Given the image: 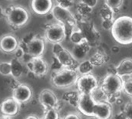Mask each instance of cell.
Instances as JSON below:
<instances>
[{"label": "cell", "instance_id": "5", "mask_svg": "<svg viewBox=\"0 0 132 119\" xmlns=\"http://www.w3.org/2000/svg\"><path fill=\"white\" fill-rule=\"evenodd\" d=\"M53 53L62 67H64L65 68L77 70L79 64H77V60L73 58L72 53L63 48L60 43L53 44Z\"/></svg>", "mask_w": 132, "mask_h": 119}, {"label": "cell", "instance_id": "27", "mask_svg": "<svg viewBox=\"0 0 132 119\" xmlns=\"http://www.w3.org/2000/svg\"><path fill=\"white\" fill-rule=\"evenodd\" d=\"M124 0H105L104 4H106L108 7L114 10V12H117L120 8L123 5Z\"/></svg>", "mask_w": 132, "mask_h": 119}, {"label": "cell", "instance_id": "21", "mask_svg": "<svg viewBox=\"0 0 132 119\" xmlns=\"http://www.w3.org/2000/svg\"><path fill=\"white\" fill-rule=\"evenodd\" d=\"M12 64V76L14 78H19L23 74V66L22 63L18 60L15 59L11 62Z\"/></svg>", "mask_w": 132, "mask_h": 119}, {"label": "cell", "instance_id": "35", "mask_svg": "<svg viewBox=\"0 0 132 119\" xmlns=\"http://www.w3.org/2000/svg\"><path fill=\"white\" fill-rule=\"evenodd\" d=\"M63 119H80V117L77 113H70L67 115Z\"/></svg>", "mask_w": 132, "mask_h": 119}, {"label": "cell", "instance_id": "22", "mask_svg": "<svg viewBox=\"0 0 132 119\" xmlns=\"http://www.w3.org/2000/svg\"><path fill=\"white\" fill-rule=\"evenodd\" d=\"M99 14L102 20H114V10L108 7L106 4H104L101 7Z\"/></svg>", "mask_w": 132, "mask_h": 119}, {"label": "cell", "instance_id": "1", "mask_svg": "<svg viewBox=\"0 0 132 119\" xmlns=\"http://www.w3.org/2000/svg\"><path fill=\"white\" fill-rule=\"evenodd\" d=\"M114 39L121 45L132 43V17L122 15L114 19L111 29Z\"/></svg>", "mask_w": 132, "mask_h": 119}, {"label": "cell", "instance_id": "16", "mask_svg": "<svg viewBox=\"0 0 132 119\" xmlns=\"http://www.w3.org/2000/svg\"><path fill=\"white\" fill-rule=\"evenodd\" d=\"M53 7V0H32V10L37 15H44L52 11Z\"/></svg>", "mask_w": 132, "mask_h": 119}, {"label": "cell", "instance_id": "14", "mask_svg": "<svg viewBox=\"0 0 132 119\" xmlns=\"http://www.w3.org/2000/svg\"><path fill=\"white\" fill-rule=\"evenodd\" d=\"M46 48L45 41L39 37L32 38L27 44V53L32 58L41 57Z\"/></svg>", "mask_w": 132, "mask_h": 119}, {"label": "cell", "instance_id": "2", "mask_svg": "<svg viewBox=\"0 0 132 119\" xmlns=\"http://www.w3.org/2000/svg\"><path fill=\"white\" fill-rule=\"evenodd\" d=\"M124 81L122 77L118 74H107L102 80L100 90L104 94L107 101L109 102L111 99L117 100L119 94L123 90Z\"/></svg>", "mask_w": 132, "mask_h": 119}, {"label": "cell", "instance_id": "13", "mask_svg": "<svg viewBox=\"0 0 132 119\" xmlns=\"http://www.w3.org/2000/svg\"><path fill=\"white\" fill-rule=\"evenodd\" d=\"M20 108V104L12 97L8 98L0 105V113L3 117L11 118L18 115Z\"/></svg>", "mask_w": 132, "mask_h": 119}, {"label": "cell", "instance_id": "23", "mask_svg": "<svg viewBox=\"0 0 132 119\" xmlns=\"http://www.w3.org/2000/svg\"><path fill=\"white\" fill-rule=\"evenodd\" d=\"M76 10L80 18H87L92 13L93 9L82 3L81 2H78L77 4Z\"/></svg>", "mask_w": 132, "mask_h": 119}, {"label": "cell", "instance_id": "31", "mask_svg": "<svg viewBox=\"0 0 132 119\" xmlns=\"http://www.w3.org/2000/svg\"><path fill=\"white\" fill-rule=\"evenodd\" d=\"M56 2H57V5L67 9L71 8L73 4V2L70 0H56Z\"/></svg>", "mask_w": 132, "mask_h": 119}, {"label": "cell", "instance_id": "12", "mask_svg": "<svg viewBox=\"0 0 132 119\" xmlns=\"http://www.w3.org/2000/svg\"><path fill=\"white\" fill-rule=\"evenodd\" d=\"M32 89L26 84H19L12 91V98L19 104L27 103L32 98Z\"/></svg>", "mask_w": 132, "mask_h": 119}, {"label": "cell", "instance_id": "26", "mask_svg": "<svg viewBox=\"0 0 132 119\" xmlns=\"http://www.w3.org/2000/svg\"><path fill=\"white\" fill-rule=\"evenodd\" d=\"M0 74L2 76H12V64L11 62H0Z\"/></svg>", "mask_w": 132, "mask_h": 119}, {"label": "cell", "instance_id": "28", "mask_svg": "<svg viewBox=\"0 0 132 119\" xmlns=\"http://www.w3.org/2000/svg\"><path fill=\"white\" fill-rule=\"evenodd\" d=\"M121 112L125 119H132V101L125 104Z\"/></svg>", "mask_w": 132, "mask_h": 119}, {"label": "cell", "instance_id": "4", "mask_svg": "<svg viewBox=\"0 0 132 119\" xmlns=\"http://www.w3.org/2000/svg\"><path fill=\"white\" fill-rule=\"evenodd\" d=\"M29 19L30 13L29 10L19 5L11 7L6 14L7 22L13 28H21L26 26Z\"/></svg>", "mask_w": 132, "mask_h": 119}, {"label": "cell", "instance_id": "18", "mask_svg": "<svg viewBox=\"0 0 132 119\" xmlns=\"http://www.w3.org/2000/svg\"><path fill=\"white\" fill-rule=\"evenodd\" d=\"M109 59L110 57L108 53L103 49H99L91 56L89 60L94 65V67H99L105 64Z\"/></svg>", "mask_w": 132, "mask_h": 119}, {"label": "cell", "instance_id": "8", "mask_svg": "<svg viewBox=\"0 0 132 119\" xmlns=\"http://www.w3.org/2000/svg\"><path fill=\"white\" fill-rule=\"evenodd\" d=\"M97 101L92 94H80L77 101V108L84 115L94 118V111Z\"/></svg>", "mask_w": 132, "mask_h": 119}, {"label": "cell", "instance_id": "37", "mask_svg": "<svg viewBox=\"0 0 132 119\" xmlns=\"http://www.w3.org/2000/svg\"><path fill=\"white\" fill-rule=\"evenodd\" d=\"M111 50H112V52H114V53H118L120 51V48H119V46H112Z\"/></svg>", "mask_w": 132, "mask_h": 119}, {"label": "cell", "instance_id": "17", "mask_svg": "<svg viewBox=\"0 0 132 119\" xmlns=\"http://www.w3.org/2000/svg\"><path fill=\"white\" fill-rule=\"evenodd\" d=\"M111 115V103L106 101L97 102L94 111V118L96 119H110Z\"/></svg>", "mask_w": 132, "mask_h": 119}, {"label": "cell", "instance_id": "20", "mask_svg": "<svg viewBox=\"0 0 132 119\" xmlns=\"http://www.w3.org/2000/svg\"><path fill=\"white\" fill-rule=\"evenodd\" d=\"M117 74L120 77L129 76L132 74V59L126 58L121 61L119 65L116 67Z\"/></svg>", "mask_w": 132, "mask_h": 119}, {"label": "cell", "instance_id": "39", "mask_svg": "<svg viewBox=\"0 0 132 119\" xmlns=\"http://www.w3.org/2000/svg\"><path fill=\"white\" fill-rule=\"evenodd\" d=\"M3 15H4V10H3L2 7L0 5V18H1L2 16H3Z\"/></svg>", "mask_w": 132, "mask_h": 119}, {"label": "cell", "instance_id": "34", "mask_svg": "<svg viewBox=\"0 0 132 119\" xmlns=\"http://www.w3.org/2000/svg\"><path fill=\"white\" fill-rule=\"evenodd\" d=\"M14 53L15 54V58L18 60H21L23 57V56L25 55V52H24L23 49L21 48L20 46L15 50V52Z\"/></svg>", "mask_w": 132, "mask_h": 119}, {"label": "cell", "instance_id": "11", "mask_svg": "<svg viewBox=\"0 0 132 119\" xmlns=\"http://www.w3.org/2000/svg\"><path fill=\"white\" fill-rule=\"evenodd\" d=\"M39 101L45 111L56 109L59 105V100L56 94L50 89H43L39 95Z\"/></svg>", "mask_w": 132, "mask_h": 119}, {"label": "cell", "instance_id": "7", "mask_svg": "<svg viewBox=\"0 0 132 119\" xmlns=\"http://www.w3.org/2000/svg\"><path fill=\"white\" fill-rule=\"evenodd\" d=\"M66 37L67 33L65 27L60 23L51 24L45 29V38L51 43H60L66 39Z\"/></svg>", "mask_w": 132, "mask_h": 119}, {"label": "cell", "instance_id": "25", "mask_svg": "<svg viewBox=\"0 0 132 119\" xmlns=\"http://www.w3.org/2000/svg\"><path fill=\"white\" fill-rule=\"evenodd\" d=\"M70 39L73 43H74L75 45H77V44L81 43L83 41H84L85 38H84L83 33L77 28V29H75L71 33V34L70 35Z\"/></svg>", "mask_w": 132, "mask_h": 119}, {"label": "cell", "instance_id": "41", "mask_svg": "<svg viewBox=\"0 0 132 119\" xmlns=\"http://www.w3.org/2000/svg\"><path fill=\"white\" fill-rule=\"evenodd\" d=\"M70 1H73H73H74V0H70Z\"/></svg>", "mask_w": 132, "mask_h": 119}, {"label": "cell", "instance_id": "33", "mask_svg": "<svg viewBox=\"0 0 132 119\" xmlns=\"http://www.w3.org/2000/svg\"><path fill=\"white\" fill-rule=\"evenodd\" d=\"M80 2H81L82 3L87 5V6L94 9L98 2V0H80Z\"/></svg>", "mask_w": 132, "mask_h": 119}, {"label": "cell", "instance_id": "10", "mask_svg": "<svg viewBox=\"0 0 132 119\" xmlns=\"http://www.w3.org/2000/svg\"><path fill=\"white\" fill-rule=\"evenodd\" d=\"M77 27L83 33L85 39L90 46L95 44L101 38L100 33L94 27L92 24L87 22L80 21L77 24Z\"/></svg>", "mask_w": 132, "mask_h": 119}, {"label": "cell", "instance_id": "40", "mask_svg": "<svg viewBox=\"0 0 132 119\" xmlns=\"http://www.w3.org/2000/svg\"><path fill=\"white\" fill-rule=\"evenodd\" d=\"M0 119H9V118H6V117H2V118H0Z\"/></svg>", "mask_w": 132, "mask_h": 119}, {"label": "cell", "instance_id": "6", "mask_svg": "<svg viewBox=\"0 0 132 119\" xmlns=\"http://www.w3.org/2000/svg\"><path fill=\"white\" fill-rule=\"evenodd\" d=\"M76 84L80 94H92L99 88L98 81L92 74L81 75L78 77Z\"/></svg>", "mask_w": 132, "mask_h": 119}, {"label": "cell", "instance_id": "24", "mask_svg": "<svg viewBox=\"0 0 132 119\" xmlns=\"http://www.w3.org/2000/svg\"><path fill=\"white\" fill-rule=\"evenodd\" d=\"M94 67V65L90 63V60H85L79 64L77 67V72L81 74L82 75L91 74Z\"/></svg>", "mask_w": 132, "mask_h": 119}, {"label": "cell", "instance_id": "19", "mask_svg": "<svg viewBox=\"0 0 132 119\" xmlns=\"http://www.w3.org/2000/svg\"><path fill=\"white\" fill-rule=\"evenodd\" d=\"M90 46H91L87 43L86 39L83 41L81 43L75 45L72 52V55L73 58L77 60H81L84 57H85L86 55L90 51Z\"/></svg>", "mask_w": 132, "mask_h": 119}, {"label": "cell", "instance_id": "30", "mask_svg": "<svg viewBox=\"0 0 132 119\" xmlns=\"http://www.w3.org/2000/svg\"><path fill=\"white\" fill-rule=\"evenodd\" d=\"M123 90L125 91V94L132 98V79L129 78L124 81L123 84Z\"/></svg>", "mask_w": 132, "mask_h": 119}, {"label": "cell", "instance_id": "29", "mask_svg": "<svg viewBox=\"0 0 132 119\" xmlns=\"http://www.w3.org/2000/svg\"><path fill=\"white\" fill-rule=\"evenodd\" d=\"M60 118L56 109H50L45 111V114L41 119H58Z\"/></svg>", "mask_w": 132, "mask_h": 119}, {"label": "cell", "instance_id": "38", "mask_svg": "<svg viewBox=\"0 0 132 119\" xmlns=\"http://www.w3.org/2000/svg\"><path fill=\"white\" fill-rule=\"evenodd\" d=\"M115 119H125V118L124 115L122 114V112H121L120 114H118V115H116Z\"/></svg>", "mask_w": 132, "mask_h": 119}, {"label": "cell", "instance_id": "3", "mask_svg": "<svg viewBox=\"0 0 132 119\" xmlns=\"http://www.w3.org/2000/svg\"><path fill=\"white\" fill-rule=\"evenodd\" d=\"M78 77L77 70L64 67L54 73L51 79V84L56 88L65 89L75 84Z\"/></svg>", "mask_w": 132, "mask_h": 119}, {"label": "cell", "instance_id": "36", "mask_svg": "<svg viewBox=\"0 0 132 119\" xmlns=\"http://www.w3.org/2000/svg\"><path fill=\"white\" fill-rule=\"evenodd\" d=\"M24 119H40L37 115H29L27 116H26V118Z\"/></svg>", "mask_w": 132, "mask_h": 119}, {"label": "cell", "instance_id": "32", "mask_svg": "<svg viewBox=\"0 0 132 119\" xmlns=\"http://www.w3.org/2000/svg\"><path fill=\"white\" fill-rule=\"evenodd\" d=\"M114 20H102L101 26L105 30H111Z\"/></svg>", "mask_w": 132, "mask_h": 119}, {"label": "cell", "instance_id": "9", "mask_svg": "<svg viewBox=\"0 0 132 119\" xmlns=\"http://www.w3.org/2000/svg\"><path fill=\"white\" fill-rule=\"evenodd\" d=\"M19 46L20 42L14 34L7 33L0 37V50L4 53H14Z\"/></svg>", "mask_w": 132, "mask_h": 119}, {"label": "cell", "instance_id": "15", "mask_svg": "<svg viewBox=\"0 0 132 119\" xmlns=\"http://www.w3.org/2000/svg\"><path fill=\"white\" fill-rule=\"evenodd\" d=\"M30 64V70L36 77H43L46 75L49 70V66L47 62L42 57L32 58L29 63Z\"/></svg>", "mask_w": 132, "mask_h": 119}]
</instances>
